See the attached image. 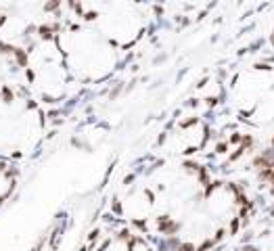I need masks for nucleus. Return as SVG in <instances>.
<instances>
[{
	"label": "nucleus",
	"instance_id": "obj_1",
	"mask_svg": "<svg viewBox=\"0 0 274 251\" xmlns=\"http://www.w3.org/2000/svg\"><path fill=\"white\" fill-rule=\"evenodd\" d=\"M182 251H193V247H191V245H184V247H182Z\"/></svg>",
	"mask_w": 274,
	"mask_h": 251
}]
</instances>
